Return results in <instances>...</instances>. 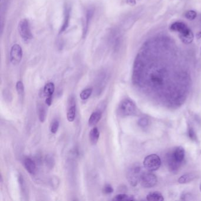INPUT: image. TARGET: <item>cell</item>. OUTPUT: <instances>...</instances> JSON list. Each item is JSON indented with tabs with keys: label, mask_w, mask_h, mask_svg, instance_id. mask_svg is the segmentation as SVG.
I'll list each match as a JSON object with an SVG mask.
<instances>
[{
	"label": "cell",
	"mask_w": 201,
	"mask_h": 201,
	"mask_svg": "<svg viewBox=\"0 0 201 201\" xmlns=\"http://www.w3.org/2000/svg\"><path fill=\"white\" fill-rule=\"evenodd\" d=\"M93 89L92 88H87L84 90H83L80 94V97L81 99L83 100L88 99L90 96L92 94Z\"/></svg>",
	"instance_id": "21"
},
{
	"label": "cell",
	"mask_w": 201,
	"mask_h": 201,
	"mask_svg": "<svg viewBox=\"0 0 201 201\" xmlns=\"http://www.w3.org/2000/svg\"><path fill=\"white\" fill-rule=\"evenodd\" d=\"M170 30L172 31H178L180 34L187 33L190 30L187 24L183 22H175L173 23L170 26Z\"/></svg>",
	"instance_id": "10"
},
{
	"label": "cell",
	"mask_w": 201,
	"mask_h": 201,
	"mask_svg": "<svg viewBox=\"0 0 201 201\" xmlns=\"http://www.w3.org/2000/svg\"><path fill=\"white\" fill-rule=\"evenodd\" d=\"M45 162L48 168L53 169L55 165V161L51 155H47L45 158Z\"/></svg>",
	"instance_id": "24"
},
{
	"label": "cell",
	"mask_w": 201,
	"mask_h": 201,
	"mask_svg": "<svg viewBox=\"0 0 201 201\" xmlns=\"http://www.w3.org/2000/svg\"><path fill=\"white\" fill-rule=\"evenodd\" d=\"M196 178V174L194 173H188L183 174L178 179V182L180 184H186L194 181Z\"/></svg>",
	"instance_id": "13"
},
{
	"label": "cell",
	"mask_w": 201,
	"mask_h": 201,
	"mask_svg": "<svg viewBox=\"0 0 201 201\" xmlns=\"http://www.w3.org/2000/svg\"><path fill=\"white\" fill-rule=\"evenodd\" d=\"M149 121L147 117H142L139 119V121H137V124L140 127L144 128L148 126L149 125Z\"/></svg>",
	"instance_id": "27"
},
{
	"label": "cell",
	"mask_w": 201,
	"mask_h": 201,
	"mask_svg": "<svg viewBox=\"0 0 201 201\" xmlns=\"http://www.w3.org/2000/svg\"><path fill=\"white\" fill-rule=\"evenodd\" d=\"M127 3L130 6H134L136 4V0H127Z\"/></svg>",
	"instance_id": "31"
},
{
	"label": "cell",
	"mask_w": 201,
	"mask_h": 201,
	"mask_svg": "<svg viewBox=\"0 0 201 201\" xmlns=\"http://www.w3.org/2000/svg\"><path fill=\"white\" fill-rule=\"evenodd\" d=\"M18 28L21 38L25 41H28L33 39L30 23L27 19H23L20 21Z\"/></svg>",
	"instance_id": "4"
},
{
	"label": "cell",
	"mask_w": 201,
	"mask_h": 201,
	"mask_svg": "<svg viewBox=\"0 0 201 201\" xmlns=\"http://www.w3.org/2000/svg\"><path fill=\"white\" fill-rule=\"evenodd\" d=\"M161 158L156 154H149L147 156L143 162L144 168L148 172H154L158 170L161 166Z\"/></svg>",
	"instance_id": "2"
},
{
	"label": "cell",
	"mask_w": 201,
	"mask_h": 201,
	"mask_svg": "<svg viewBox=\"0 0 201 201\" xmlns=\"http://www.w3.org/2000/svg\"><path fill=\"white\" fill-rule=\"evenodd\" d=\"M137 111V107L130 99H125L121 101L118 107V114L122 117L133 116Z\"/></svg>",
	"instance_id": "1"
},
{
	"label": "cell",
	"mask_w": 201,
	"mask_h": 201,
	"mask_svg": "<svg viewBox=\"0 0 201 201\" xmlns=\"http://www.w3.org/2000/svg\"><path fill=\"white\" fill-rule=\"evenodd\" d=\"M188 134L189 137L193 141H196L198 140L197 135L194 129L191 125H189L188 127Z\"/></svg>",
	"instance_id": "22"
},
{
	"label": "cell",
	"mask_w": 201,
	"mask_h": 201,
	"mask_svg": "<svg viewBox=\"0 0 201 201\" xmlns=\"http://www.w3.org/2000/svg\"><path fill=\"white\" fill-rule=\"evenodd\" d=\"M113 201H134L135 198L132 195H129L126 194H119L116 195L114 198H113Z\"/></svg>",
	"instance_id": "19"
},
{
	"label": "cell",
	"mask_w": 201,
	"mask_h": 201,
	"mask_svg": "<svg viewBox=\"0 0 201 201\" xmlns=\"http://www.w3.org/2000/svg\"><path fill=\"white\" fill-rule=\"evenodd\" d=\"M23 57V50L20 46L15 44L11 47L10 53V60L13 65L19 64Z\"/></svg>",
	"instance_id": "6"
},
{
	"label": "cell",
	"mask_w": 201,
	"mask_h": 201,
	"mask_svg": "<svg viewBox=\"0 0 201 201\" xmlns=\"http://www.w3.org/2000/svg\"><path fill=\"white\" fill-rule=\"evenodd\" d=\"M197 16V13L194 10H190L185 14V17L189 20H194Z\"/></svg>",
	"instance_id": "28"
},
{
	"label": "cell",
	"mask_w": 201,
	"mask_h": 201,
	"mask_svg": "<svg viewBox=\"0 0 201 201\" xmlns=\"http://www.w3.org/2000/svg\"><path fill=\"white\" fill-rule=\"evenodd\" d=\"M100 137V132L98 129V128L94 127L91 130L90 133H89V137L90 142L93 145H96L97 142L99 141Z\"/></svg>",
	"instance_id": "15"
},
{
	"label": "cell",
	"mask_w": 201,
	"mask_h": 201,
	"mask_svg": "<svg viewBox=\"0 0 201 201\" xmlns=\"http://www.w3.org/2000/svg\"><path fill=\"white\" fill-rule=\"evenodd\" d=\"M59 127V121L57 120H54L51 122L50 125V132L53 134L56 133L58 131Z\"/></svg>",
	"instance_id": "26"
},
{
	"label": "cell",
	"mask_w": 201,
	"mask_h": 201,
	"mask_svg": "<svg viewBox=\"0 0 201 201\" xmlns=\"http://www.w3.org/2000/svg\"><path fill=\"white\" fill-rule=\"evenodd\" d=\"M55 90L54 84L52 82H49L47 83L44 87L43 92L46 97H53Z\"/></svg>",
	"instance_id": "16"
},
{
	"label": "cell",
	"mask_w": 201,
	"mask_h": 201,
	"mask_svg": "<svg viewBox=\"0 0 201 201\" xmlns=\"http://www.w3.org/2000/svg\"><path fill=\"white\" fill-rule=\"evenodd\" d=\"M16 90L18 94L22 97L24 94V86L21 81H18L16 83Z\"/></svg>",
	"instance_id": "23"
},
{
	"label": "cell",
	"mask_w": 201,
	"mask_h": 201,
	"mask_svg": "<svg viewBox=\"0 0 201 201\" xmlns=\"http://www.w3.org/2000/svg\"><path fill=\"white\" fill-rule=\"evenodd\" d=\"M151 81L155 85H159L163 81L162 77L159 74H154L151 77Z\"/></svg>",
	"instance_id": "25"
},
{
	"label": "cell",
	"mask_w": 201,
	"mask_h": 201,
	"mask_svg": "<svg viewBox=\"0 0 201 201\" xmlns=\"http://www.w3.org/2000/svg\"><path fill=\"white\" fill-rule=\"evenodd\" d=\"M179 37L182 41L186 44H191L194 39V35L191 30L187 33L180 34Z\"/></svg>",
	"instance_id": "14"
},
{
	"label": "cell",
	"mask_w": 201,
	"mask_h": 201,
	"mask_svg": "<svg viewBox=\"0 0 201 201\" xmlns=\"http://www.w3.org/2000/svg\"><path fill=\"white\" fill-rule=\"evenodd\" d=\"M172 154L174 159L179 163L182 164L185 157V150L182 146H178L172 151Z\"/></svg>",
	"instance_id": "9"
},
{
	"label": "cell",
	"mask_w": 201,
	"mask_h": 201,
	"mask_svg": "<svg viewBox=\"0 0 201 201\" xmlns=\"http://www.w3.org/2000/svg\"><path fill=\"white\" fill-rule=\"evenodd\" d=\"M70 9L67 8L65 10V13H64V22L63 24V26L61 27L60 33L64 32L69 25V22H70Z\"/></svg>",
	"instance_id": "17"
},
{
	"label": "cell",
	"mask_w": 201,
	"mask_h": 201,
	"mask_svg": "<svg viewBox=\"0 0 201 201\" xmlns=\"http://www.w3.org/2000/svg\"><path fill=\"white\" fill-rule=\"evenodd\" d=\"M39 118L41 123L44 122L46 119V110L44 106L40 105L38 107Z\"/></svg>",
	"instance_id": "20"
},
{
	"label": "cell",
	"mask_w": 201,
	"mask_h": 201,
	"mask_svg": "<svg viewBox=\"0 0 201 201\" xmlns=\"http://www.w3.org/2000/svg\"><path fill=\"white\" fill-rule=\"evenodd\" d=\"M102 117V112L100 110H97L93 112L90 115L88 119V125L90 126H94L96 125L99 121H100Z\"/></svg>",
	"instance_id": "12"
},
{
	"label": "cell",
	"mask_w": 201,
	"mask_h": 201,
	"mask_svg": "<svg viewBox=\"0 0 201 201\" xmlns=\"http://www.w3.org/2000/svg\"><path fill=\"white\" fill-rule=\"evenodd\" d=\"M103 191V192L106 194H110L113 192V189L110 185L107 184L104 187Z\"/></svg>",
	"instance_id": "29"
},
{
	"label": "cell",
	"mask_w": 201,
	"mask_h": 201,
	"mask_svg": "<svg viewBox=\"0 0 201 201\" xmlns=\"http://www.w3.org/2000/svg\"><path fill=\"white\" fill-rule=\"evenodd\" d=\"M166 165L169 170L174 174H176L181 168L182 164L179 163L173 156L172 152L168 153L165 158Z\"/></svg>",
	"instance_id": "7"
},
{
	"label": "cell",
	"mask_w": 201,
	"mask_h": 201,
	"mask_svg": "<svg viewBox=\"0 0 201 201\" xmlns=\"http://www.w3.org/2000/svg\"><path fill=\"white\" fill-rule=\"evenodd\" d=\"M46 103L47 106H50L52 104V97H46Z\"/></svg>",
	"instance_id": "30"
},
{
	"label": "cell",
	"mask_w": 201,
	"mask_h": 201,
	"mask_svg": "<svg viewBox=\"0 0 201 201\" xmlns=\"http://www.w3.org/2000/svg\"><path fill=\"white\" fill-rule=\"evenodd\" d=\"M24 168L30 174H35L36 171V165L33 160L30 158H26L23 161Z\"/></svg>",
	"instance_id": "11"
},
{
	"label": "cell",
	"mask_w": 201,
	"mask_h": 201,
	"mask_svg": "<svg viewBox=\"0 0 201 201\" xmlns=\"http://www.w3.org/2000/svg\"><path fill=\"white\" fill-rule=\"evenodd\" d=\"M76 114V107L75 100L73 97L70 99V101L68 102V107L67 110V120L70 122H72L74 121Z\"/></svg>",
	"instance_id": "8"
},
{
	"label": "cell",
	"mask_w": 201,
	"mask_h": 201,
	"mask_svg": "<svg viewBox=\"0 0 201 201\" xmlns=\"http://www.w3.org/2000/svg\"><path fill=\"white\" fill-rule=\"evenodd\" d=\"M149 172H143L141 174L139 183L145 188H152L158 183V178L155 174Z\"/></svg>",
	"instance_id": "5"
},
{
	"label": "cell",
	"mask_w": 201,
	"mask_h": 201,
	"mask_svg": "<svg viewBox=\"0 0 201 201\" xmlns=\"http://www.w3.org/2000/svg\"><path fill=\"white\" fill-rule=\"evenodd\" d=\"M199 189H200V191L201 192V182L200 183V186H199Z\"/></svg>",
	"instance_id": "33"
},
{
	"label": "cell",
	"mask_w": 201,
	"mask_h": 201,
	"mask_svg": "<svg viewBox=\"0 0 201 201\" xmlns=\"http://www.w3.org/2000/svg\"><path fill=\"white\" fill-rule=\"evenodd\" d=\"M196 37L197 38V39H199L201 38V31H199L196 34Z\"/></svg>",
	"instance_id": "32"
},
{
	"label": "cell",
	"mask_w": 201,
	"mask_h": 201,
	"mask_svg": "<svg viewBox=\"0 0 201 201\" xmlns=\"http://www.w3.org/2000/svg\"><path fill=\"white\" fill-rule=\"evenodd\" d=\"M146 199L148 201H162L164 200V198L160 192H152L147 195Z\"/></svg>",
	"instance_id": "18"
},
{
	"label": "cell",
	"mask_w": 201,
	"mask_h": 201,
	"mask_svg": "<svg viewBox=\"0 0 201 201\" xmlns=\"http://www.w3.org/2000/svg\"><path fill=\"white\" fill-rule=\"evenodd\" d=\"M142 174V167L138 164L133 165L129 168L127 172V179L130 185L136 187L139 182Z\"/></svg>",
	"instance_id": "3"
}]
</instances>
